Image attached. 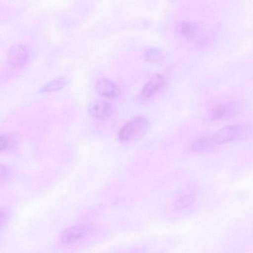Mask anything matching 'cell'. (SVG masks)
<instances>
[{"mask_svg": "<svg viewBox=\"0 0 253 253\" xmlns=\"http://www.w3.org/2000/svg\"><path fill=\"white\" fill-rule=\"evenodd\" d=\"M148 126V122L145 117H135L121 128L118 139L121 142H126L138 138L146 132Z\"/></svg>", "mask_w": 253, "mask_h": 253, "instance_id": "1", "label": "cell"}, {"mask_svg": "<svg viewBox=\"0 0 253 253\" xmlns=\"http://www.w3.org/2000/svg\"><path fill=\"white\" fill-rule=\"evenodd\" d=\"M243 126L232 125L224 126L216 131L212 136V140L216 144H224L241 138L244 134Z\"/></svg>", "mask_w": 253, "mask_h": 253, "instance_id": "2", "label": "cell"}, {"mask_svg": "<svg viewBox=\"0 0 253 253\" xmlns=\"http://www.w3.org/2000/svg\"><path fill=\"white\" fill-rule=\"evenodd\" d=\"M92 231L89 224H81L72 226L64 230L61 235V241L69 244L84 238Z\"/></svg>", "mask_w": 253, "mask_h": 253, "instance_id": "3", "label": "cell"}, {"mask_svg": "<svg viewBox=\"0 0 253 253\" xmlns=\"http://www.w3.org/2000/svg\"><path fill=\"white\" fill-rule=\"evenodd\" d=\"M112 104L104 100L99 99L93 102L89 107V112L93 117L104 120L108 119L113 113Z\"/></svg>", "mask_w": 253, "mask_h": 253, "instance_id": "4", "label": "cell"}, {"mask_svg": "<svg viewBox=\"0 0 253 253\" xmlns=\"http://www.w3.org/2000/svg\"><path fill=\"white\" fill-rule=\"evenodd\" d=\"M28 57L27 49L24 45L18 44L12 46L9 50L7 60L11 66L18 67L24 64Z\"/></svg>", "mask_w": 253, "mask_h": 253, "instance_id": "5", "label": "cell"}, {"mask_svg": "<svg viewBox=\"0 0 253 253\" xmlns=\"http://www.w3.org/2000/svg\"><path fill=\"white\" fill-rule=\"evenodd\" d=\"M165 80L162 75L159 74L154 75L143 86L140 91V96L148 99L156 94L164 86Z\"/></svg>", "mask_w": 253, "mask_h": 253, "instance_id": "6", "label": "cell"}, {"mask_svg": "<svg viewBox=\"0 0 253 253\" xmlns=\"http://www.w3.org/2000/svg\"><path fill=\"white\" fill-rule=\"evenodd\" d=\"M95 89L100 96L106 98H116L120 93L119 86L114 82L107 79L98 81L96 84Z\"/></svg>", "mask_w": 253, "mask_h": 253, "instance_id": "7", "label": "cell"}, {"mask_svg": "<svg viewBox=\"0 0 253 253\" xmlns=\"http://www.w3.org/2000/svg\"><path fill=\"white\" fill-rule=\"evenodd\" d=\"M234 109L233 105L230 103H220L211 109L210 113V117L214 120L222 119L228 117L233 112Z\"/></svg>", "mask_w": 253, "mask_h": 253, "instance_id": "8", "label": "cell"}, {"mask_svg": "<svg viewBox=\"0 0 253 253\" xmlns=\"http://www.w3.org/2000/svg\"><path fill=\"white\" fill-rule=\"evenodd\" d=\"M212 140L207 137H200L193 142L191 149L197 152L210 150L214 147Z\"/></svg>", "mask_w": 253, "mask_h": 253, "instance_id": "9", "label": "cell"}, {"mask_svg": "<svg viewBox=\"0 0 253 253\" xmlns=\"http://www.w3.org/2000/svg\"><path fill=\"white\" fill-rule=\"evenodd\" d=\"M66 81L63 78H58L45 84L41 89L42 92H50L63 88Z\"/></svg>", "mask_w": 253, "mask_h": 253, "instance_id": "10", "label": "cell"}, {"mask_svg": "<svg viewBox=\"0 0 253 253\" xmlns=\"http://www.w3.org/2000/svg\"><path fill=\"white\" fill-rule=\"evenodd\" d=\"M193 201V198L191 196H185L178 200L176 204L177 208L182 209L190 204Z\"/></svg>", "mask_w": 253, "mask_h": 253, "instance_id": "11", "label": "cell"}, {"mask_svg": "<svg viewBox=\"0 0 253 253\" xmlns=\"http://www.w3.org/2000/svg\"><path fill=\"white\" fill-rule=\"evenodd\" d=\"M11 146V141L8 137L0 136V152L7 150Z\"/></svg>", "mask_w": 253, "mask_h": 253, "instance_id": "12", "label": "cell"}, {"mask_svg": "<svg viewBox=\"0 0 253 253\" xmlns=\"http://www.w3.org/2000/svg\"><path fill=\"white\" fill-rule=\"evenodd\" d=\"M7 169L4 166L0 164V181L4 180L7 178Z\"/></svg>", "mask_w": 253, "mask_h": 253, "instance_id": "13", "label": "cell"}, {"mask_svg": "<svg viewBox=\"0 0 253 253\" xmlns=\"http://www.w3.org/2000/svg\"><path fill=\"white\" fill-rule=\"evenodd\" d=\"M6 220V213L1 210H0V227L2 226Z\"/></svg>", "mask_w": 253, "mask_h": 253, "instance_id": "14", "label": "cell"}]
</instances>
